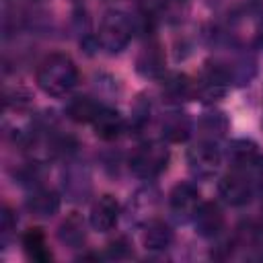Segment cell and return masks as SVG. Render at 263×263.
Instances as JSON below:
<instances>
[{
	"label": "cell",
	"mask_w": 263,
	"mask_h": 263,
	"mask_svg": "<svg viewBox=\"0 0 263 263\" xmlns=\"http://www.w3.org/2000/svg\"><path fill=\"white\" fill-rule=\"evenodd\" d=\"M148 119H150V101H146L144 97H138V101L132 107V125L140 129L146 125Z\"/></svg>",
	"instance_id": "7402d4cb"
},
{
	"label": "cell",
	"mask_w": 263,
	"mask_h": 263,
	"mask_svg": "<svg viewBox=\"0 0 263 263\" xmlns=\"http://www.w3.org/2000/svg\"><path fill=\"white\" fill-rule=\"evenodd\" d=\"M99 111H101V105L90 97H76L66 107V115L78 123H92Z\"/></svg>",
	"instance_id": "2e32d148"
},
{
	"label": "cell",
	"mask_w": 263,
	"mask_h": 263,
	"mask_svg": "<svg viewBox=\"0 0 263 263\" xmlns=\"http://www.w3.org/2000/svg\"><path fill=\"white\" fill-rule=\"evenodd\" d=\"M193 224H195V230H197L199 236L212 238V236L222 232V228H224V214H222L218 203L203 201V203H199L197 212L193 214Z\"/></svg>",
	"instance_id": "ba28073f"
},
{
	"label": "cell",
	"mask_w": 263,
	"mask_h": 263,
	"mask_svg": "<svg viewBox=\"0 0 263 263\" xmlns=\"http://www.w3.org/2000/svg\"><path fill=\"white\" fill-rule=\"evenodd\" d=\"M64 185H66V191H68V195H70L72 199H82V197L88 193V189H90L88 175L82 177V171H70V173L66 175Z\"/></svg>",
	"instance_id": "ffe728a7"
},
{
	"label": "cell",
	"mask_w": 263,
	"mask_h": 263,
	"mask_svg": "<svg viewBox=\"0 0 263 263\" xmlns=\"http://www.w3.org/2000/svg\"><path fill=\"white\" fill-rule=\"evenodd\" d=\"M160 129H162V138L168 140V142H185L191 134V121L185 113L181 111H173V113H166L162 117V123H160Z\"/></svg>",
	"instance_id": "5bb4252c"
},
{
	"label": "cell",
	"mask_w": 263,
	"mask_h": 263,
	"mask_svg": "<svg viewBox=\"0 0 263 263\" xmlns=\"http://www.w3.org/2000/svg\"><path fill=\"white\" fill-rule=\"evenodd\" d=\"M189 0H158V12L166 23H181L189 12Z\"/></svg>",
	"instance_id": "d6986e66"
},
{
	"label": "cell",
	"mask_w": 263,
	"mask_h": 263,
	"mask_svg": "<svg viewBox=\"0 0 263 263\" xmlns=\"http://www.w3.org/2000/svg\"><path fill=\"white\" fill-rule=\"evenodd\" d=\"M129 253V245L125 238H119L115 242H111V249H109V257H115V259H121Z\"/></svg>",
	"instance_id": "cb8c5ba5"
},
{
	"label": "cell",
	"mask_w": 263,
	"mask_h": 263,
	"mask_svg": "<svg viewBox=\"0 0 263 263\" xmlns=\"http://www.w3.org/2000/svg\"><path fill=\"white\" fill-rule=\"evenodd\" d=\"M78 82V70L70 55L51 53L37 68V84L49 97H66Z\"/></svg>",
	"instance_id": "6da1fadb"
},
{
	"label": "cell",
	"mask_w": 263,
	"mask_h": 263,
	"mask_svg": "<svg viewBox=\"0 0 263 263\" xmlns=\"http://www.w3.org/2000/svg\"><path fill=\"white\" fill-rule=\"evenodd\" d=\"M119 220V203L113 195H101L92 208H90V216L88 222L92 226V230L97 232H109Z\"/></svg>",
	"instance_id": "52a82bcc"
},
{
	"label": "cell",
	"mask_w": 263,
	"mask_h": 263,
	"mask_svg": "<svg viewBox=\"0 0 263 263\" xmlns=\"http://www.w3.org/2000/svg\"><path fill=\"white\" fill-rule=\"evenodd\" d=\"M164 62L166 60L162 47L158 43H148L136 60V70L144 78H158L164 74Z\"/></svg>",
	"instance_id": "9c48e42d"
},
{
	"label": "cell",
	"mask_w": 263,
	"mask_h": 263,
	"mask_svg": "<svg viewBox=\"0 0 263 263\" xmlns=\"http://www.w3.org/2000/svg\"><path fill=\"white\" fill-rule=\"evenodd\" d=\"M132 31L134 25L132 21L119 12V10H111L103 16L101 21V29H99V43L103 49H107L109 53H119L121 49L127 47L129 39H132Z\"/></svg>",
	"instance_id": "7a4b0ae2"
},
{
	"label": "cell",
	"mask_w": 263,
	"mask_h": 263,
	"mask_svg": "<svg viewBox=\"0 0 263 263\" xmlns=\"http://www.w3.org/2000/svg\"><path fill=\"white\" fill-rule=\"evenodd\" d=\"M62 199L53 189H35L27 197V210L35 218H51L60 212Z\"/></svg>",
	"instance_id": "30bf717a"
},
{
	"label": "cell",
	"mask_w": 263,
	"mask_h": 263,
	"mask_svg": "<svg viewBox=\"0 0 263 263\" xmlns=\"http://www.w3.org/2000/svg\"><path fill=\"white\" fill-rule=\"evenodd\" d=\"M92 127H95V134L101 140L111 142V140H117L121 136V132H123V117L115 109L101 107V111L92 119Z\"/></svg>",
	"instance_id": "8fae6325"
},
{
	"label": "cell",
	"mask_w": 263,
	"mask_h": 263,
	"mask_svg": "<svg viewBox=\"0 0 263 263\" xmlns=\"http://www.w3.org/2000/svg\"><path fill=\"white\" fill-rule=\"evenodd\" d=\"M173 228L162 220H150L142 232V242L148 251H164L173 245Z\"/></svg>",
	"instance_id": "7c38bea8"
},
{
	"label": "cell",
	"mask_w": 263,
	"mask_h": 263,
	"mask_svg": "<svg viewBox=\"0 0 263 263\" xmlns=\"http://www.w3.org/2000/svg\"><path fill=\"white\" fill-rule=\"evenodd\" d=\"M208 2H210V4H212V2H218V0H208Z\"/></svg>",
	"instance_id": "d4e9b609"
},
{
	"label": "cell",
	"mask_w": 263,
	"mask_h": 263,
	"mask_svg": "<svg viewBox=\"0 0 263 263\" xmlns=\"http://www.w3.org/2000/svg\"><path fill=\"white\" fill-rule=\"evenodd\" d=\"M199 127H201L205 134H210L212 138H220V136H224L226 129H228V119L224 117V113L212 111V113H205V115L201 117Z\"/></svg>",
	"instance_id": "44dd1931"
},
{
	"label": "cell",
	"mask_w": 263,
	"mask_h": 263,
	"mask_svg": "<svg viewBox=\"0 0 263 263\" xmlns=\"http://www.w3.org/2000/svg\"><path fill=\"white\" fill-rule=\"evenodd\" d=\"M218 193L230 205H245L253 197V185L247 175H242L238 168H234L222 177V181L218 183Z\"/></svg>",
	"instance_id": "5b68a950"
},
{
	"label": "cell",
	"mask_w": 263,
	"mask_h": 263,
	"mask_svg": "<svg viewBox=\"0 0 263 263\" xmlns=\"http://www.w3.org/2000/svg\"><path fill=\"white\" fill-rule=\"evenodd\" d=\"M228 158L236 168L249 166L257 160V144L251 140H232L228 146Z\"/></svg>",
	"instance_id": "e0dca14e"
},
{
	"label": "cell",
	"mask_w": 263,
	"mask_h": 263,
	"mask_svg": "<svg viewBox=\"0 0 263 263\" xmlns=\"http://www.w3.org/2000/svg\"><path fill=\"white\" fill-rule=\"evenodd\" d=\"M187 164L193 177L212 179L222 164V154L214 142H197L187 152Z\"/></svg>",
	"instance_id": "277c9868"
},
{
	"label": "cell",
	"mask_w": 263,
	"mask_h": 263,
	"mask_svg": "<svg viewBox=\"0 0 263 263\" xmlns=\"http://www.w3.org/2000/svg\"><path fill=\"white\" fill-rule=\"evenodd\" d=\"M199 203H201L199 201V191L191 183H177L168 193V205H171V212L177 218H183V220L193 218Z\"/></svg>",
	"instance_id": "8992f818"
},
{
	"label": "cell",
	"mask_w": 263,
	"mask_h": 263,
	"mask_svg": "<svg viewBox=\"0 0 263 263\" xmlns=\"http://www.w3.org/2000/svg\"><path fill=\"white\" fill-rule=\"evenodd\" d=\"M168 164V148L160 142L142 144L129 158V168L142 179H152L160 175Z\"/></svg>",
	"instance_id": "3957f363"
},
{
	"label": "cell",
	"mask_w": 263,
	"mask_h": 263,
	"mask_svg": "<svg viewBox=\"0 0 263 263\" xmlns=\"http://www.w3.org/2000/svg\"><path fill=\"white\" fill-rule=\"evenodd\" d=\"M23 249H25L27 257L33 261L43 263V261L51 259V251L45 242V234L41 232V228H29L23 234Z\"/></svg>",
	"instance_id": "9a60e30c"
},
{
	"label": "cell",
	"mask_w": 263,
	"mask_h": 263,
	"mask_svg": "<svg viewBox=\"0 0 263 263\" xmlns=\"http://www.w3.org/2000/svg\"><path fill=\"white\" fill-rule=\"evenodd\" d=\"M197 86H193V82H189L187 76H181V74H175L168 78V82L164 84V92L171 101H187L195 95Z\"/></svg>",
	"instance_id": "ac0fdd59"
},
{
	"label": "cell",
	"mask_w": 263,
	"mask_h": 263,
	"mask_svg": "<svg viewBox=\"0 0 263 263\" xmlns=\"http://www.w3.org/2000/svg\"><path fill=\"white\" fill-rule=\"evenodd\" d=\"M58 238L62 245L70 247V249H80L86 240V230H84V220L80 218V214H70L62 220V224L58 226Z\"/></svg>",
	"instance_id": "4fadbf2b"
},
{
	"label": "cell",
	"mask_w": 263,
	"mask_h": 263,
	"mask_svg": "<svg viewBox=\"0 0 263 263\" xmlns=\"http://www.w3.org/2000/svg\"><path fill=\"white\" fill-rule=\"evenodd\" d=\"M16 228V218L12 216V212H10V208H2V214H0V232H2V236H4V240L12 234V230Z\"/></svg>",
	"instance_id": "603a6c76"
}]
</instances>
